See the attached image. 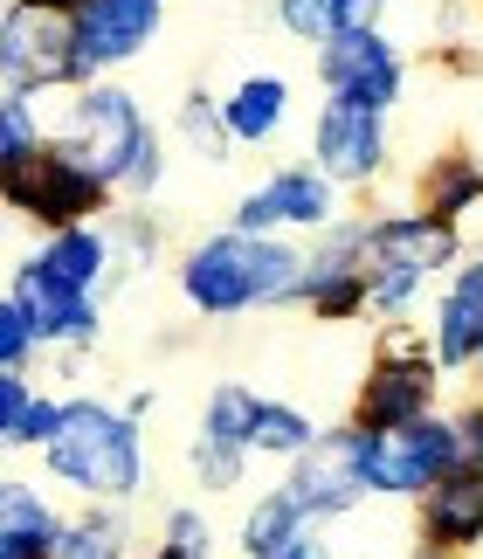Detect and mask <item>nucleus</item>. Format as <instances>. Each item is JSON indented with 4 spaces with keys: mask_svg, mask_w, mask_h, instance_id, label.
<instances>
[{
    "mask_svg": "<svg viewBox=\"0 0 483 559\" xmlns=\"http://www.w3.org/2000/svg\"><path fill=\"white\" fill-rule=\"evenodd\" d=\"M180 297H187V311H201V318L304 305V242L297 235L214 228L180 255Z\"/></svg>",
    "mask_w": 483,
    "mask_h": 559,
    "instance_id": "obj_1",
    "label": "nucleus"
},
{
    "mask_svg": "<svg viewBox=\"0 0 483 559\" xmlns=\"http://www.w3.org/2000/svg\"><path fill=\"white\" fill-rule=\"evenodd\" d=\"M35 463L49 469L56 484L83 490L91 504H125V498L145 490V436H139V421H131L125 407L97 401V394H70L56 442L42 449Z\"/></svg>",
    "mask_w": 483,
    "mask_h": 559,
    "instance_id": "obj_2",
    "label": "nucleus"
},
{
    "mask_svg": "<svg viewBox=\"0 0 483 559\" xmlns=\"http://www.w3.org/2000/svg\"><path fill=\"white\" fill-rule=\"evenodd\" d=\"M456 463H463V449H456L449 407H443V415L408 421V428H387V436L360 428V477H366V498L414 504V498H428V490L443 484Z\"/></svg>",
    "mask_w": 483,
    "mask_h": 559,
    "instance_id": "obj_3",
    "label": "nucleus"
},
{
    "mask_svg": "<svg viewBox=\"0 0 483 559\" xmlns=\"http://www.w3.org/2000/svg\"><path fill=\"white\" fill-rule=\"evenodd\" d=\"M56 139L62 145H76L83 159L97 166L111 187H125V174L139 166V153L160 132H152V118H145V104L125 91V83H83V91H70V111H62V124H56Z\"/></svg>",
    "mask_w": 483,
    "mask_h": 559,
    "instance_id": "obj_4",
    "label": "nucleus"
},
{
    "mask_svg": "<svg viewBox=\"0 0 483 559\" xmlns=\"http://www.w3.org/2000/svg\"><path fill=\"white\" fill-rule=\"evenodd\" d=\"M111 193L118 187L104 180L76 145L56 139L49 153H42L35 174L8 180V214H14V222H35L42 235H49V228H83V222H104V214H111Z\"/></svg>",
    "mask_w": 483,
    "mask_h": 559,
    "instance_id": "obj_5",
    "label": "nucleus"
},
{
    "mask_svg": "<svg viewBox=\"0 0 483 559\" xmlns=\"http://www.w3.org/2000/svg\"><path fill=\"white\" fill-rule=\"evenodd\" d=\"M435 394H443V367H435L428 338L393 332L387 346L373 353L366 380H360L353 421L373 428V436H387V428H408V421H422V415H443V407H435Z\"/></svg>",
    "mask_w": 483,
    "mask_h": 559,
    "instance_id": "obj_6",
    "label": "nucleus"
},
{
    "mask_svg": "<svg viewBox=\"0 0 483 559\" xmlns=\"http://www.w3.org/2000/svg\"><path fill=\"white\" fill-rule=\"evenodd\" d=\"M0 91H21V97L83 91L70 21L42 14V8H8L0 14Z\"/></svg>",
    "mask_w": 483,
    "mask_h": 559,
    "instance_id": "obj_7",
    "label": "nucleus"
},
{
    "mask_svg": "<svg viewBox=\"0 0 483 559\" xmlns=\"http://www.w3.org/2000/svg\"><path fill=\"white\" fill-rule=\"evenodd\" d=\"M318 91L332 104H366V111H393L408 91V56L393 49L387 28H345L318 49Z\"/></svg>",
    "mask_w": 483,
    "mask_h": 559,
    "instance_id": "obj_8",
    "label": "nucleus"
},
{
    "mask_svg": "<svg viewBox=\"0 0 483 559\" xmlns=\"http://www.w3.org/2000/svg\"><path fill=\"white\" fill-rule=\"evenodd\" d=\"M339 193L318 174V166H276V174H262L249 193L235 201V222L241 235H318L339 222Z\"/></svg>",
    "mask_w": 483,
    "mask_h": 559,
    "instance_id": "obj_9",
    "label": "nucleus"
},
{
    "mask_svg": "<svg viewBox=\"0 0 483 559\" xmlns=\"http://www.w3.org/2000/svg\"><path fill=\"white\" fill-rule=\"evenodd\" d=\"M166 28V0H91L83 14H70L76 41V83H104L125 62H139Z\"/></svg>",
    "mask_w": 483,
    "mask_h": 559,
    "instance_id": "obj_10",
    "label": "nucleus"
},
{
    "mask_svg": "<svg viewBox=\"0 0 483 559\" xmlns=\"http://www.w3.org/2000/svg\"><path fill=\"white\" fill-rule=\"evenodd\" d=\"M393 159V132L387 111H366V104H318L311 118V166L332 187H373Z\"/></svg>",
    "mask_w": 483,
    "mask_h": 559,
    "instance_id": "obj_11",
    "label": "nucleus"
},
{
    "mask_svg": "<svg viewBox=\"0 0 483 559\" xmlns=\"http://www.w3.org/2000/svg\"><path fill=\"white\" fill-rule=\"evenodd\" d=\"M304 498V511L325 525V519H345V511L366 504V477H360V421L345 415L339 428H325L318 449H304L291 463V477H283Z\"/></svg>",
    "mask_w": 483,
    "mask_h": 559,
    "instance_id": "obj_12",
    "label": "nucleus"
},
{
    "mask_svg": "<svg viewBox=\"0 0 483 559\" xmlns=\"http://www.w3.org/2000/svg\"><path fill=\"white\" fill-rule=\"evenodd\" d=\"M366 263H408L422 276H456L470 263V242L463 228L443 222L428 207H408V214H373L366 228Z\"/></svg>",
    "mask_w": 483,
    "mask_h": 559,
    "instance_id": "obj_13",
    "label": "nucleus"
},
{
    "mask_svg": "<svg viewBox=\"0 0 483 559\" xmlns=\"http://www.w3.org/2000/svg\"><path fill=\"white\" fill-rule=\"evenodd\" d=\"M414 532L428 552H476L483 546V463H456L428 498H414Z\"/></svg>",
    "mask_w": 483,
    "mask_h": 559,
    "instance_id": "obj_14",
    "label": "nucleus"
},
{
    "mask_svg": "<svg viewBox=\"0 0 483 559\" xmlns=\"http://www.w3.org/2000/svg\"><path fill=\"white\" fill-rule=\"evenodd\" d=\"M21 270L42 276V284H62V290H91L97 284H118V255H111V228L104 222H83V228H49L42 242L21 255Z\"/></svg>",
    "mask_w": 483,
    "mask_h": 559,
    "instance_id": "obj_15",
    "label": "nucleus"
},
{
    "mask_svg": "<svg viewBox=\"0 0 483 559\" xmlns=\"http://www.w3.org/2000/svg\"><path fill=\"white\" fill-rule=\"evenodd\" d=\"M8 290L28 297V311H35V325H42V346L49 353H91L97 338H104V305L91 290H62V284H42V276H28L14 263L8 276Z\"/></svg>",
    "mask_w": 483,
    "mask_h": 559,
    "instance_id": "obj_16",
    "label": "nucleus"
},
{
    "mask_svg": "<svg viewBox=\"0 0 483 559\" xmlns=\"http://www.w3.org/2000/svg\"><path fill=\"white\" fill-rule=\"evenodd\" d=\"M428 353L443 373H476L483 353V270H456L449 290L435 297V325H428Z\"/></svg>",
    "mask_w": 483,
    "mask_h": 559,
    "instance_id": "obj_17",
    "label": "nucleus"
},
{
    "mask_svg": "<svg viewBox=\"0 0 483 559\" xmlns=\"http://www.w3.org/2000/svg\"><path fill=\"white\" fill-rule=\"evenodd\" d=\"M62 532H70V519L28 477L0 484V559H56Z\"/></svg>",
    "mask_w": 483,
    "mask_h": 559,
    "instance_id": "obj_18",
    "label": "nucleus"
},
{
    "mask_svg": "<svg viewBox=\"0 0 483 559\" xmlns=\"http://www.w3.org/2000/svg\"><path fill=\"white\" fill-rule=\"evenodd\" d=\"M304 532H318V519L304 511V498H297L291 484H270L249 511H241L235 546H241V559H276V552H291Z\"/></svg>",
    "mask_w": 483,
    "mask_h": 559,
    "instance_id": "obj_19",
    "label": "nucleus"
},
{
    "mask_svg": "<svg viewBox=\"0 0 483 559\" xmlns=\"http://www.w3.org/2000/svg\"><path fill=\"white\" fill-rule=\"evenodd\" d=\"M222 111H228L235 145H270V139H283V124H291V76H276V70L241 76L235 91L222 97Z\"/></svg>",
    "mask_w": 483,
    "mask_h": 559,
    "instance_id": "obj_20",
    "label": "nucleus"
},
{
    "mask_svg": "<svg viewBox=\"0 0 483 559\" xmlns=\"http://www.w3.org/2000/svg\"><path fill=\"white\" fill-rule=\"evenodd\" d=\"M422 207L443 214V222H456V228L483 207V166L463 153V145H456V153H435L422 166Z\"/></svg>",
    "mask_w": 483,
    "mask_h": 559,
    "instance_id": "obj_21",
    "label": "nucleus"
},
{
    "mask_svg": "<svg viewBox=\"0 0 483 559\" xmlns=\"http://www.w3.org/2000/svg\"><path fill=\"white\" fill-rule=\"evenodd\" d=\"M35 104H42V97L0 91V180H21V174H35V166H42V153L56 145L49 118H42Z\"/></svg>",
    "mask_w": 483,
    "mask_h": 559,
    "instance_id": "obj_22",
    "label": "nucleus"
},
{
    "mask_svg": "<svg viewBox=\"0 0 483 559\" xmlns=\"http://www.w3.org/2000/svg\"><path fill=\"white\" fill-rule=\"evenodd\" d=\"M56 559H131V519L118 504H91L76 511L70 532H62Z\"/></svg>",
    "mask_w": 483,
    "mask_h": 559,
    "instance_id": "obj_23",
    "label": "nucleus"
},
{
    "mask_svg": "<svg viewBox=\"0 0 483 559\" xmlns=\"http://www.w3.org/2000/svg\"><path fill=\"white\" fill-rule=\"evenodd\" d=\"M262 401H270V394H256V386H241V380L208 386V401H201V436L249 449V442H256V421H262Z\"/></svg>",
    "mask_w": 483,
    "mask_h": 559,
    "instance_id": "obj_24",
    "label": "nucleus"
},
{
    "mask_svg": "<svg viewBox=\"0 0 483 559\" xmlns=\"http://www.w3.org/2000/svg\"><path fill=\"white\" fill-rule=\"evenodd\" d=\"M173 132H180V145H187L193 159H208V166H222V159L235 153L228 111H222L208 91H187V97H180V118H173Z\"/></svg>",
    "mask_w": 483,
    "mask_h": 559,
    "instance_id": "obj_25",
    "label": "nucleus"
},
{
    "mask_svg": "<svg viewBox=\"0 0 483 559\" xmlns=\"http://www.w3.org/2000/svg\"><path fill=\"white\" fill-rule=\"evenodd\" d=\"M256 456H276V463H297L304 449H318V421L304 415L297 401H262V421H256Z\"/></svg>",
    "mask_w": 483,
    "mask_h": 559,
    "instance_id": "obj_26",
    "label": "nucleus"
},
{
    "mask_svg": "<svg viewBox=\"0 0 483 559\" xmlns=\"http://www.w3.org/2000/svg\"><path fill=\"white\" fill-rule=\"evenodd\" d=\"M428 284L435 276L408 270V263H366V305H373V318H387V325H401V318L428 297Z\"/></svg>",
    "mask_w": 483,
    "mask_h": 559,
    "instance_id": "obj_27",
    "label": "nucleus"
},
{
    "mask_svg": "<svg viewBox=\"0 0 483 559\" xmlns=\"http://www.w3.org/2000/svg\"><path fill=\"white\" fill-rule=\"evenodd\" d=\"M249 456H256V449H241V442L193 436V442H187V477L201 484L208 498H222V490H235L241 477H249Z\"/></svg>",
    "mask_w": 483,
    "mask_h": 559,
    "instance_id": "obj_28",
    "label": "nucleus"
},
{
    "mask_svg": "<svg viewBox=\"0 0 483 559\" xmlns=\"http://www.w3.org/2000/svg\"><path fill=\"white\" fill-rule=\"evenodd\" d=\"M104 228H111L118 284H131V276H145L152 263H160V228H152V222H145L139 207H118V214H104Z\"/></svg>",
    "mask_w": 483,
    "mask_h": 559,
    "instance_id": "obj_29",
    "label": "nucleus"
},
{
    "mask_svg": "<svg viewBox=\"0 0 483 559\" xmlns=\"http://www.w3.org/2000/svg\"><path fill=\"white\" fill-rule=\"evenodd\" d=\"M35 353H49V346H42V325H35L28 297L8 290V297H0V373H28Z\"/></svg>",
    "mask_w": 483,
    "mask_h": 559,
    "instance_id": "obj_30",
    "label": "nucleus"
},
{
    "mask_svg": "<svg viewBox=\"0 0 483 559\" xmlns=\"http://www.w3.org/2000/svg\"><path fill=\"white\" fill-rule=\"evenodd\" d=\"M276 28L311 41V49H325L332 35L353 28V14H345V0H276Z\"/></svg>",
    "mask_w": 483,
    "mask_h": 559,
    "instance_id": "obj_31",
    "label": "nucleus"
},
{
    "mask_svg": "<svg viewBox=\"0 0 483 559\" xmlns=\"http://www.w3.org/2000/svg\"><path fill=\"white\" fill-rule=\"evenodd\" d=\"M160 546H180L193 559H214V519H208L201 504H173L166 525H160Z\"/></svg>",
    "mask_w": 483,
    "mask_h": 559,
    "instance_id": "obj_32",
    "label": "nucleus"
},
{
    "mask_svg": "<svg viewBox=\"0 0 483 559\" xmlns=\"http://www.w3.org/2000/svg\"><path fill=\"white\" fill-rule=\"evenodd\" d=\"M35 380L28 373H0V442H8L14 449V436H21V421H28L35 415Z\"/></svg>",
    "mask_w": 483,
    "mask_h": 559,
    "instance_id": "obj_33",
    "label": "nucleus"
},
{
    "mask_svg": "<svg viewBox=\"0 0 483 559\" xmlns=\"http://www.w3.org/2000/svg\"><path fill=\"white\" fill-rule=\"evenodd\" d=\"M160 187H166V145L152 139L145 153H139V166H131V174H125V187H118V193H125L131 207H145V201H152V193H160Z\"/></svg>",
    "mask_w": 483,
    "mask_h": 559,
    "instance_id": "obj_34",
    "label": "nucleus"
},
{
    "mask_svg": "<svg viewBox=\"0 0 483 559\" xmlns=\"http://www.w3.org/2000/svg\"><path fill=\"white\" fill-rule=\"evenodd\" d=\"M449 421H456V449H463V463H483V401L449 407Z\"/></svg>",
    "mask_w": 483,
    "mask_h": 559,
    "instance_id": "obj_35",
    "label": "nucleus"
},
{
    "mask_svg": "<svg viewBox=\"0 0 483 559\" xmlns=\"http://www.w3.org/2000/svg\"><path fill=\"white\" fill-rule=\"evenodd\" d=\"M393 0H345V14H353V28H380Z\"/></svg>",
    "mask_w": 483,
    "mask_h": 559,
    "instance_id": "obj_36",
    "label": "nucleus"
},
{
    "mask_svg": "<svg viewBox=\"0 0 483 559\" xmlns=\"http://www.w3.org/2000/svg\"><path fill=\"white\" fill-rule=\"evenodd\" d=\"M276 559H339V552H332V539H325V532H304V539H297L291 552H276Z\"/></svg>",
    "mask_w": 483,
    "mask_h": 559,
    "instance_id": "obj_37",
    "label": "nucleus"
},
{
    "mask_svg": "<svg viewBox=\"0 0 483 559\" xmlns=\"http://www.w3.org/2000/svg\"><path fill=\"white\" fill-rule=\"evenodd\" d=\"M21 8H42V14H62V21H70V14L91 8V0H21Z\"/></svg>",
    "mask_w": 483,
    "mask_h": 559,
    "instance_id": "obj_38",
    "label": "nucleus"
},
{
    "mask_svg": "<svg viewBox=\"0 0 483 559\" xmlns=\"http://www.w3.org/2000/svg\"><path fill=\"white\" fill-rule=\"evenodd\" d=\"M125 415H131V421H145V415H152V386H139V394L125 401Z\"/></svg>",
    "mask_w": 483,
    "mask_h": 559,
    "instance_id": "obj_39",
    "label": "nucleus"
},
{
    "mask_svg": "<svg viewBox=\"0 0 483 559\" xmlns=\"http://www.w3.org/2000/svg\"><path fill=\"white\" fill-rule=\"evenodd\" d=\"M152 559H193V552H180V546H160V552H152Z\"/></svg>",
    "mask_w": 483,
    "mask_h": 559,
    "instance_id": "obj_40",
    "label": "nucleus"
},
{
    "mask_svg": "<svg viewBox=\"0 0 483 559\" xmlns=\"http://www.w3.org/2000/svg\"><path fill=\"white\" fill-rule=\"evenodd\" d=\"M414 559H449V552H428V546H422V552H414Z\"/></svg>",
    "mask_w": 483,
    "mask_h": 559,
    "instance_id": "obj_41",
    "label": "nucleus"
},
{
    "mask_svg": "<svg viewBox=\"0 0 483 559\" xmlns=\"http://www.w3.org/2000/svg\"><path fill=\"white\" fill-rule=\"evenodd\" d=\"M470 270H483V249H476V255H470Z\"/></svg>",
    "mask_w": 483,
    "mask_h": 559,
    "instance_id": "obj_42",
    "label": "nucleus"
},
{
    "mask_svg": "<svg viewBox=\"0 0 483 559\" xmlns=\"http://www.w3.org/2000/svg\"><path fill=\"white\" fill-rule=\"evenodd\" d=\"M476 386H483V353H476Z\"/></svg>",
    "mask_w": 483,
    "mask_h": 559,
    "instance_id": "obj_43",
    "label": "nucleus"
},
{
    "mask_svg": "<svg viewBox=\"0 0 483 559\" xmlns=\"http://www.w3.org/2000/svg\"><path fill=\"white\" fill-rule=\"evenodd\" d=\"M373 559H380V552H373Z\"/></svg>",
    "mask_w": 483,
    "mask_h": 559,
    "instance_id": "obj_44",
    "label": "nucleus"
}]
</instances>
